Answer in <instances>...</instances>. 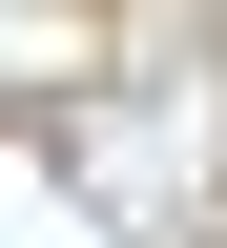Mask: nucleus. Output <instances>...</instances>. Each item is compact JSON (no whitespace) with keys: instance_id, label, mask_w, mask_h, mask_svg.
<instances>
[]
</instances>
